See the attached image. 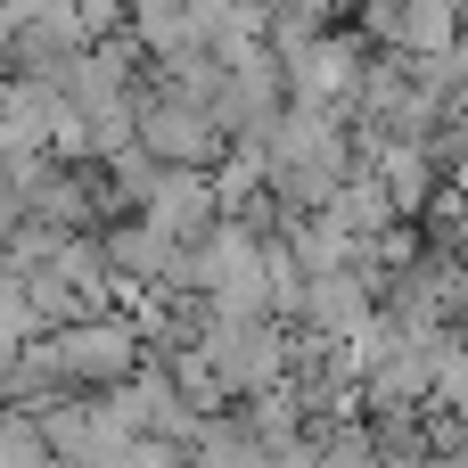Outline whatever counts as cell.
Segmentation results:
<instances>
[{"mask_svg":"<svg viewBox=\"0 0 468 468\" xmlns=\"http://www.w3.org/2000/svg\"><path fill=\"white\" fill-rule=\"evenodd\" d=\"M58 378H123L132 370V329H115V321H82L74 337H58Z\"/></svg>","mask_w":468,"mask_h":468,"instance_id":"cell-1","label":"cell"},{"mask_svg":"<svg viewBox=\"0 0 468 468\" xmlns=\"http://www.w3.org/2000/svg\"><path fill=\"white\" fill-rule=\"evenodd\" d=\"M148 140H156L165 156H206V148H214V132L189 123V115H148Z\"/></svg>","mask_w":468,"mask_h":468,"instance_id":"cell-2","label":"cell"}]
</instances>
